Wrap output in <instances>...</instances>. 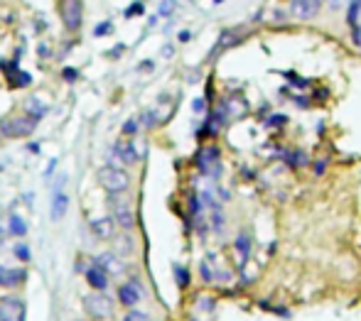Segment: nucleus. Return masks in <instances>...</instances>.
I'll use <instances>...</instances> for the list:
<instances>
[{
	"instance_id": "obj_19",
	"label": "nucleus",
	"mask_w": 361,
	"mask_h": 321,
	"mask_svg": "<svg viewBox=\"0 0 361 321\" xmlns=\"http://www.w3.org/2000/svg\"><path fill=\"white\" fill-rule=\"evenodd\" d=\"M175 8H177V0H162L157 13H160V18H170V15L175 13Z\"/></svg>"
},
{
	"instance_id": "obj_4",
	"label": "nucleus",
	"mask_w": 361,
	"mask_h": 321,
	"mask_svg": "<svg viewBox=\"0 0 361 321\" xmlns=\"http://www.w3.org/2000/svg\"><path fill=\"white\" fill-rule=\"evenodd\" d=\"M59 18L67 32H76L84 23V3L81 0H59Z\"/></svg>"
},
{
	"instance_id": "obj_8",
	"label": "nucleus",
	"mask_w": 361,
	"mask_h": 321,
	"mask_svg": "<svg viewBox=\"0 0 361 321\" xmlns=\"http://www.w3.org/2000/svg\"><path fill=\"white\" fill-rule=\"evenodd\" d=\"M96 265H99L109 277H121V275H126V265L118 253H101V256L96 258Z\"/></svg>"
},
{
	"instance_id": "obj_13",
	"label": "nucleus",
	"mask_w": 361,
	"mask_h": 321,
	"mask_svg": "<svg viewBox=\"0 0 361 321\" xmlns=\"http://www.w3.org/2000/svg\"><path fill=\"white\" fill-rule=\"evenodd\" d=\"M25 270L23 268H5L0 265V287H20L25 282Z\"/></svg>"
},
{
	"instance_id": "obj_3",
	"label": "nucleus",
	"mask_w": 361,
	"mask_h": 321,
	"mask_svg": "<svg viewBox=\"0 0 361 321\" xmlns=\"http://www.w3.org/2000/svg\"><path fill=\"white\" fill-rule=\"evenodd\" d=\"M81 304H84L86 314H89L91 319H96V321H109L111 317H114V302H111L104 292L84 294Z\"/></svg>"
},
{
	"instance_id": "obj_26",
	"label": "nucleus",
	"mask_w": 361,
	"mask_h": 321,
	"mask_svg": "<svg viewBox=\"0 0 361 321\" xmlns=\"http://www.w3.org/2000/svg\"><path fill=\"white\" fill-rule=\"evenodd\" d=\"M195 113H204V99L195 101Z\"/></svg>"
},
{
	"instance_id": "obj_17",
	"label": "nucleus",
	"mask_w": 361,
	"mask_h": 321,
	"mask_svg": "<svg viewBox=\"0 0 361 321\" xmlns=\"http://www.w3.org/2000/svg\"><path fill=\"white\" fill-rule=\"evenodd\" d=\"M27 108H32V111H25V113H27V115H32L35 120H39L44 113H47V106H44V103H39V101H30V103H27Z\"/></svg>"
},
{
	"instance_id": "obj_11",
	"label": "nucleus",
	"mask_w": 361,
	"mask_h": 321,
	"mask_svg": "<svg viewBox=\"0 0 361 321\" xmlns=\"http://www.w3.org/2000/svg\"><path fill=\"white\" fill-rule=\"evenodd\" d=\"M84 277H86V282H89V287L94 289V292H106V287H109V279H111L109 275L99 268V265H94V268H86Z\"/></svg>"
},
{
	"instance_id": "obj_22",
	"label": "nucleus",
	"mask_w": 361,
	"mask_h": 321,
	"mask_svg": "<svg viewBox=\"0 0 361 321\" xmlns=\"http://www.w3.org/2000/svg\"><path fill=\"white\" fill-rule=\"evenodd\" d=\"M175 277H177V284H180V287H187V282H190V275H187L185 268H175Z\"/></svg>"
},
{
	"instance_id": "obj_10",
	"label": "nucleus",
	"mask_w": 361,
	"mask_h": 321,
	"mask_svg": "<svg viewBox=\"0 0 361 321\" xmlns=\"http://www.w3.org/2000/svg\"><path fill=\"white\" fill-rule=\"evenodd\" d=\"M64 180L67 177H59V184H57V189H54L52 194V218L54 221H59V218L67 213V203H69V199H67V194H64Z\"/></svg>"
},
{
	"instance_id": "obj_24",
	"label": "nucleus",
	"mask_w": 361,
	"mask_h": 321,
	"mask_svg": "<svg viewBox=\"0 0 361 321\" xmlns=\"http://www.w3.org/2000/svg\"><path fill=\"white\" fill-rule=\"evenodd\" d=\"M111 23H104V25H96V30H94V34L96 37H101V34H111Z\"/></svg>"
},
{
	"instance_id": "obj_6",
	"label": "nucleus",
	"mask_w": 361,
	"mask_h": 321,
	"mask_svg": "<svg viewBox=\"0 0 361 321\" xmlns=\"http://www.w3.org/2000/svg\"><path fill=\"white\" fill-rule=\"evenodd\" d=\"M322 10V0H293L290 3V15L295 20H314Z\"/></svg>"
},
{
	"instance_id": "obj_27",
	"label": "nucleus",
	"mask_w": 361,
	"mask_h": 321,
	"mask_svg": "<svg viewBox=\"0 0 361 321\" xmlns=\"http://www.w3.org/2000/svg\"><path fill=\"white\" fill-rule=\"evenodd\" d=\"M314 172H317V175H322V172H324V162H317V165H314Z\"/></svg>"
},
{
	"instance_id": "obj_2",
	"label": "nucleus",
	"mask_w": 361,
	"mask_h": 321,
	"mask_svg": "<svg viewBox=\"0 0 361 321\" xmlns=\"http://www.w3.org/2000/svg\"><path fill=\"white\" fill-rule=\"evenodd\" d=\"M35 128H37V120H35L32 115L25 113V111H20V113H13V115H8V118L0 120V137L15 140V137L30 135Z\"/></svg>"
},
{
	"instance_id": "obj_16",
	"label": "nucleus",
	"mask_w": 361,
	"mask_h": 321,
	"mask_svg": "<svg viewBox=\"0 0 361 321\" xmlns=\"http://www.w3.org/2000/svg\"><path fill=\"white\" fill-rule=\"evenodd\" d=\"M236 251H238V258H241V263H246L248 256H251V241H248L246 233H241V236L236 238Z\"/></svg>"
},
{
	"instance_id": "obj_20",
	"label": "nucleus",
	"mask_w": 361,
	"mask_h": 321,
	"mask_svg": "<svg viewBox=\"0 0 361 321\" xmlns=\"http://www.w3.org/2000/svg\"><path fill=\"white\" fill-rule=\"evenodd\" d=\"M13 253H15V258L23 260V263H27V260H30V246H27V243H18Z\"/></svg>"
},
{
	"instance_id": "obj_14",
	"label": "nucleus",
	"mask_w": 361,
	"mask_h": 321,
	"mask_svg": "<svg viewBox=\"0 0 361 321\" xmlns=\"http://www.w3.org/2000/svg\"><path fill=\"white\" fill-rule=\"evenodd\" d=\"M116 157L121 160V165H135L138 162V152H135V147H133V142H116Z\"/></svg>"
},
{
	"instance_id": "obj_5",
	"label": "nucleus",
	"mask_w": 361,
	"mask_h": 321,
	"mask_svg": "<svg viewBox=\"0 0 361 321\" xmlns=\"http://www.w3.org/2000/svg\"><path fill=\"white\" fill-rule=\"evenodd\" d=\"M109 203H111V218H114L116 226H121L126 233L133 231V226H135L133 208H130L126 201H121V199H116V196H109Z\"/></svg>"
},
{
	"instance_id": "obj_9",
	"label": "nucleus",
	"mask_w": 361,
	"mask_h": 321,
	"mask_svg": "<svg viewBox=\"0 0 361 321\" xmlns=\"http://www.w3.org/2000/svg\"><path fill=\"white\" fill-rule=\"evenodd\" d=\"M140 299H143V287H140L138 282H123L118 287V302L123 304V307L133 309Z\"/></svg>"
},
{
	"instance_id": "obj_21",
	"label": "nucleus",
	"mask_w": 361,
	"mask_h": 321,
	"mask_svg": "<svg viewBox=\"0 0 361 321\" xmlns=\"http://www.w3.org/2000/svg\"><path fill=\"white\" fill-rule=\"evenodd\" d=\"M135 132H138V120H135V118L126 120V125H123V135H126V137H133Z\"/></svg>"
},
{
	"instance_id": "obj_25",
	"label": "nucleus",
	"mask_w": 361,
	"mask_h": 321,
	"mask_svg": "<svg viewBox=\"0 0 361 321\" xmlns=\"http://www.w3.org/2000/svg\"><path fill=\"white\" fill-rule=\"evenodd\" d=\"M202 275H204V279H209V282H212V279H214V272H212V270H209V265H202Z\"/></svg>"
},
{
	"instance_id": "obj_28",
	"label": "nucleus",
	"mask_w": 361,
	"mask_h": 321,
	"mask_svg": "<svg viewBox=\"0 0 361 321\" xmlns=\"http://www.w3.org/2000/svg\"><path fill=\"white\" fill-rule=\"evenodd\" d=\"M64 76H67V79H69V81H74V79H76V74H74V69H67V74H64Z\"/></svg>"
},
{
	"instance_id": "obj_1",
	"label": "nucleus",
	"mask_w": 361,
	"mask_h": 321,
	"mask_svg": "<svg viewBox=\"0 0 361 321\" xmlns=\"http://www.w3.org/2000/svg\"><path fill=\"white\" fill-rule=\"evenodd\" d=\"M99 184L104 187L109 196H121L130 189V175L123 167H101Z\"/></svg>"
},
{
	"instance_id": "obj_23",
	"label": "nucleus",
	"mask_w": 361,
	"mask_h": 321,
	"mask_svg": "<svg viewBox=\"0 0 361 321\" xmlns=\"http://www.w3.org/2000/svg\"><path fill=\"white\" fill-rule=\"evenodd\" d=\"M322 3L327 5L329 10H342V8H347L349 0H322Z\"/></svg>"
},
{
	"instance_id": "obj_12",
	"label": "nucleus",
	"mask_w": 361,
	"mask_h": 321,
	"mask_svg": "<svg viewBox=\"0 0 361 321\" xmlns=\"http://www.w3.org/2000/svg\"><path fill=\"white\" fill-rule=\"evenodd\" d=\"M89 226H91V233H94L96 238H101V241H111V238L116 236V223H114V218H111V216L94 218Z\"/></svg>"
},
{
	"instance_id": "obj_18",
	"label": "nucleus",
	"mask_w": 361,
	"mask_h": 321,
	"mask_svg": "<svg viewBox=\"0 0 361 321\" xmlns=\"http://www.w3.org/2000/svg\"><path fill=\"white\" fill-rule=\"evenodd\" d=\"M123 321H152L150 319V314L147 312H143V309H128V312H126V317H123Z\"/></svg>"
},
{
	"instance_id": "obj_15",
	"label": "nucleus",
	"mask_w": 361,
	"mask_h": 321,
	"mask_svg": "<svg viewBox=\"0 0 361 321\" xmlns=\"http://www.w3.org/2000/svg\"><path fill=\"white\" fill-rule=\"evenodd\" d=\"M8 233L15 238H23L25 233H27V221H25L23 216H18V213H13V216L8 218Z\"/></svg>"
},
{
	"instance_id": "obj_7",
	"label": "nucleus",
	"mask_w": 361,
	"mask_h": 321,
	"mask_svg": "<svg viewBox=\"0 0 361 321\" xmlns=\"http://www.w3.org/2000/svg\"><path fill=\"white\" fill-rule=\"evenodd\" d=\"M0 321H25V302L20 297H0Z\"/></svg>"
}]
</instances>
